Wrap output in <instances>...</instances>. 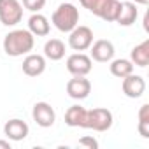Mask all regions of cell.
<instances>
[{"label":"cell","mask_w":149,"mask_h":149,"mask_svg":"<svg viewBox=\"0 0 149 149\" xmlns=\"http://www.w3.org/2000/svg\"><path fill=\"white\" fill-rule=\"evenodd\" d=\"M35 46V37L30 30H13L4 37V51L7 56L18 58L28 54Z\"/></svg>","instance_id":"cell-1"},{"label":"cell","mask_w":149,"mask_h":149,"mask_svg":"<svg viewBox=\"0 0 149 149\" xmlns=\"http://www.w3.org/2000/svg\"><path fill=\"white\" fill-rule=\"evenodd\" d=\"M51 21L60 32L68 33L79 25V9L70 2H63L54 9Z\"/></svg>","instance_id":"cell-2"},{"label":"cell","mask_w":149,"mask_h":149,"mask_svg":"<svg viewBox=\"0 0 149 149\" xmlns=\"http://www.w3.org/2000/svg\"><path fill=\"white\" fill-rule=\"evenodd\" d=\"M79 2L84 9H88L91 14L98 16L100 19H104L107 23L116 21L118 11L121 6L119 0H79Z\"/></svg>","instance_id":"cell-3"},{"label":"cell","mask_w":149,"mask_h":149,"mask_svg":"<svg viewBox=\"0 0 149 149\" xmlns=\"http://www.w3.org/2000/svg\"><path fill=\"white\" fill-rule=\"evenodd\" d=\"M23 19V6L19 0H0V23L16 26Z\"/></svg>","instance_id":"cell-4"},{"label":"cell","mask_w":149,"mask_h":149,"mask_svg":"<svg viewBox=\"0 0 149 149\" xmlns=\"http://www.w3.org/2000/svg\"><path fill=\"white\" fill-rule=\"evenodd\" d=\"M114 123V116L109 109L105 107H95L88 111V125L86 128L93 130V132H107L111 130Z\"/></svg>","instance_id":"cell-5"},{"label":"cell","mask_w":149,"mask_h":149,"mask_svg":"<svg viewBox=\"0 0 149 149\" xmlns=\"http://www.w3.org/2000/svg\"><path fill=\"white\" fill-rule=\"evenodd\" d=\"M93 44V32L90 26L84 25H77L72 32H68V46L74 51H86L90 49V46Z\"/></svg>","instance_id":"cell-6"},{"label":"cell","mask_w":149,"mask_h":149,"mask_svg":"<svg viewBox=\"0 0 149 149\" xmlns=\"http://www.w3.org/2000/svg\"><path fill=\"white\" fill-rule=\"evenodd\" d=\"M93 68V60L81 53H74L67 58V70L72 74V76H88Z\"/></svg>","instance_id":"cell-7"},{"label":"cell","mask_w":149,"mask_h":149,"mask_svg":"<svg viewBox=\"0 0 149 149\" xmlns=\"http://www.w3.org/2000/svg\"><path fill=\"white\" fill-rule=\"evenodd\" d=\"M32 118L40 128H49L56 121V112L51 104L47 102H37L32 109Z\"/></svg>","instance_id":"cell-8"},{"label":"cell","mask_w":149,"mask_h":149,"mask_svg":"<svg viewBox=\"0 0 149 149\" xmlns=\"http://www.w3.org/2000/svg\"><path fill=\"white\" fill-rule=\"evenodd\" d=\"M91 93V83L86 76H74L67 83V95L74 100H84Z\"/></svg>","instance_id":"cell-9"},{"label":"cell","mask_w":149,"mask_h":149,"mask_svg":"<svg viewBox=\"0 0 149 149\" xmlns=\"http://www.w3.org/2000/svg\"><path fill=\"white\" fill-rule=\"evenodd\" d=\"M114 44L107 39H100V40H95L91 46H90V58L98 61V63H107L114 58Z\"/></svg>","instance_id":"cell-10"},{"label":"cell","mask_w":149,"mask_h":149,"mask_svg":"<svg viewBox=\"0 0 149 149\" xmlns=\"http://www.w3.org/2000/svg\"><path fill=\"white\" fill-rule=\"evenodd\" d=\"M121 90L128 98H140L146 93V81L142 76H137V74H130V76L123 77L121 83Z\"/></svg>","instance_id":"cell-11"},{"label":"cell","mask_w":149,"mask_h":149,"mask_svg":"<svg viewBox=\"0 0 149 149\" xmlns=\"http://www.w3.org/2000/svg\"><path fill=\"white\" fill-rule=\"evenodd\" d=\"M23 74L28 77H39L46 72V56L42 54H33V53H28L23 60Z\"/></svg>","instance_id":"cell-12"},{"label":"cell","mask_w":149,"mask_h":149,"mask_svg":"<svg viewBox=\"0 0 149 149\" xmlns=\"http://www.w3.org/2000/svg\"><path fill=\"white\" fill-rule=\"evenodd\" d=\"M28 133H30V128H28V125H26L23 119L14 118V119H9V121L4 125V135H6L9 140H13V142L25 140V139L28 137Z\"/></svg>","instance_id":"cell-13"},{"label":"cell","mask_w":149,"mask_h":149,"mask_svg":"<svg viewBox=\"0 0 149 149\" xmlns=\"http://www.w3.org/2000/svg\"><path fill=\"white\" fill-rule=\"evenodd\" d=\"M65 123L72 128H86L88 125V109L83 105H72L65 112Z\"/></svg>","instance_id":"cell-14"},{"label":"cell","mask_w":149,"mask_h":149,"mask_svg":"<svg viewBox=\"0 0 149 149\" xmlns=\"http://www.w3.org/2000/svg\"><path fill=\"white\" fill-rule=\"evenodd\" d=\"M137 16H139L137 4H133V2H121L114 23H118L119 26H132L137 21Z\"/></svg>","instance_id":"cell-15"},{"label":"cell","mask_w":149,"mask_h":149,"mask_svg":"<svg viewBox=\"0 0 149 149\" xmlns=\"http://www.w3.org/2000/svg\"><path fill=\"white\" fill-rule=\"evenodd\" d=\"M28 30H30V33L33 37H46L51 32L49 19L44 14H40V13H33L28 18Z\"/></svg>","instance_id":"cell-16"},{"label":"cell","mask_w":149,"mask_h":149,"mask_svg":"<svg viewBox=\"0 0 149 149\" xmlns=\"http://www.w3.org/2000/svg\"><path fill=\"white\" fill-rule=\"evenodd\" d=\"M130 61L137 67H147L149 65V39L142 40L139 46H135L130 53Z\"/></svg>","instance_id":"cell-17"},{"label":"cell","mask_w":149,"mask_h":149,"mask_svg":"<svg viewBox=\"0 0 149 149\" xmlns=\"http://www.w3.org/2000/svg\"><path fill=\"white\" fill-rule=\"evenodd\" d=\"M44 56L51 61H60L65 56V44L60 39H49L44 44Z\"/></svg>","instance_id":"cell-18"},{"label":"cell","mask_w":149,"mask_h":149,"mask_svg":"<svg viewBox=\"0 0 149 149\" xmlns=\"http://www.w3.org/2000/svg\"><path fill=\"white\" fill-rule=\"evenodd\" d=\"M109 68H111V74L118 79H123V77L130 76V74H133V63L126 58H118V60L112 58Z\"/></svg>","instance_id":"cell-19"},{"label":"cell","mask_w":149,"mask_h":149,"mask_svg":"<svg viewBox=\"0 0 149 149\" xmlns=\"http://www.w3.org/2000/svg\"><path fill=\"white\" fill-rule=\"evenodd\" d=\"M137 130H139L140 137L149 139V104H144L139 109V125H137Z\"/></svg>","instance_id":"cell-20"},{"label":"cell","mask_w":149,"mask_h":149,"mask_svg":"<svg viewBox=\"0 0 149 149\" xmlns=\"http://www.w3.org/2000/svg\"><path fill=\"white\" fill-rule=\"evenodd\" d=\"M21 6L25 9H28L30 13H40L46 6V0H23Z\"/></svg>","instance_id":"cell-21"},{"label":"cell","mask_w":149,"mask_h":149,"mask_svg":"<svg viewBox=\"0 0 149 149\" xmlns=\"http://www.w3.org/2000/svg\"><path fill=\"white\" fill-rule=\"evenodd\" d=\"M77 144L81 147H88V149H97L98 147V140L93 139V137H83V139H79Z\"/></svg>","instance_id":"cell-22"},{"label":"cell","mask_w":149,"mask_h":149,"mask_svg":"<svg viewBox=\"0 0 149 149\" xmlns=\"http://www.w3.org/2000/svg\"><path fill=\"white\" fill-rule=\"evenodd\" d=\"M0 149H11V142H9V140H4V139H0Z\"/></svg>","instance_id":"cell-23"},{"label":"cell","mask_w":149,"mask_h":149,"mask_svg":"<svg viewBox=\"0 0 149 149\" xmlns=\"http://www.w3.org/2000/svg\"><path fill=\"white\" fill-rule=\"evenodd\" d=\"M147 23H149V14L144 16V30H146V32H149V25H147Z\"/></svg>","instance_id":"cell-24"},{"label":"cell","mask_w":149,"mask_h":149,"mask_svg":"<svg viewBox=\"0 0 149 149\" xmlns=\"http://www.w3.org/2000/svg\"><path fill=\"white\" fill-rule=\"evenodd\" d=\"M149 0H133V4H139V6H147Z\"/></svg>","instance_id":"cell-25"}]
</instances>
